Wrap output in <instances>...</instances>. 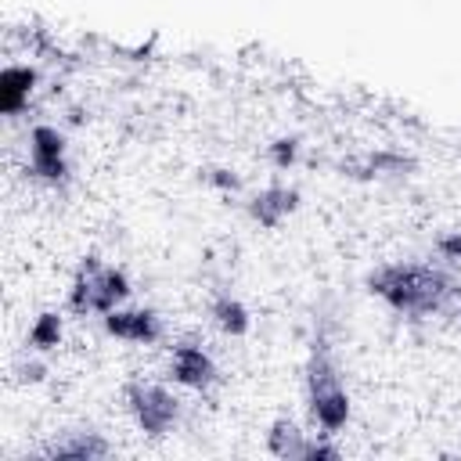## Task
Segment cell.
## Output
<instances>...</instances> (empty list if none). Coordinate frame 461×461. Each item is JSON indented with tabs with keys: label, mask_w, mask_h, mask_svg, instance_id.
<instances>
[{
	"label": "cell",
	"mask_w": 461,
	"mask_h": 461,
	"mask_svg": "<svg viewBox=\"0 0 461 461\" xmlns=\"http://www.w3.org/2000/svg\"><path fill=\"white\" fill-rule=\"evenodd\" d=\"M295 198H299V194H295L292 187H267V191L256 194L252 216H256L263 227H277L281 216H288V212L295 209Z\"/></svg>",
	"instance_id": "obj_9"
},
{
	"label": "cell",
	"mask_w": 461,
	"mask_h": 461,
	"mask_svg": "<svg viewBox=\"0 0 461 461\" xmlns=\"http://www.w3.org/2000/svg\"><path fill=\"white\" fill-rule=\"evenodd\" d=\"M90 267H94V310L108 313L130 295V281L115 267H97V263H90Z\"/></svg>",
	"instance_id": "obj_7"
},
{
	"label": "cell",
	"mask_w": 461,
	"mask_h": 461,
	"mask_svg": "<svg viewBox=\"0 0 461 461\" xmlns=\"http://www.w3.org/2000/svg\"><path fill=\"white\" fill-rule=\"evenodd\" d=\"M104 328L126 342H155L162 335V324L151 310H108Z\"/></svg>",
	"instance_id": "obj_5"
},
{
	"label": "cell",
	"mask_w": 461,
	"mask_h": 461,
	"mask_svg": "<svg viewBox=\"0 0 461 461\" xmlns=\"http://www.w3.org/2000/svg\"><path fill=\"white\" fill-rule=\"evenodd\" d=\"M130 407L140 421L144 432H166L176 421V400L169 389L151 385V382H137L130 385Z\"/></svg>",
	"instance_id": "obj_3"
},
{
	"label": "cell",
	"mask_w": 461,
	"mask_h": 461,
	"mask_svg": "<svg viewBox=\"0 0 461 461\" xmlns=\"http://www.w3.org/2000/svg\"><path fill=\"white\" fill-rule=\"evenodd\" d=\"M371 292L403 313H429L454 292V277L421 263H389L367 277Z\"/></svg>",
	"instance_id": "obj_1"
},
{
	"label": "cell",
	"mask_w": 461,
	"mask_h": 461,
	"mask_svg": "<svg viewBox=\"0 0 461 461\" xmlns=\"http://www.w3.org/2000/svg\"><path fill=\"white\" fill-rule=\"evenodd\" d=\"M295 151H299L295 137H281V140H274V144H270V158H274V162H277L281 169L295 162Z\"/></svg>",
	"instance_id": "obj_14"
},
{
	"label": "cell",
	"mask_w": 461,
	"mask_h": 461,
	"mask_svg": "<svg viewBox=\"0 0 461 461\" xmlns=\"http://www.w3.org/2000/svg\"><path fill=\"white\" fill-rule=\"evenodd\" d=\"M50 457H104L108 454V443L97 436V432H76L72 439H61L47 450Z\"/></svg>",
	"instance_id": "obj_10"
},
{
	"label": "cell",
	"mask_w": 461,
	"mask_h": 461,
	"mask_svg": "<svg viewBox=\"0 0 461 461\" xmlns=\"http://www.w3.org/2000/svg\"><path fill=\"white\" fill-rule=\"evenodd\" d=\"M439 252H443L447 259H461V234H447V238H439Z\"/></svg>",
	"instance_id": "obj_16"
},
{
	"label": "cell",
	"mask_w": 461,
	"mask_h": 461,
	"mask_svg": "<svg viewBox=\"0 0 461 461\" xmlns=\"http://www.w3.org/2000/svg\"><path fill=\"white\" fill-rule=\"evenodd\" d=\"M205 180H212V184H220V187H230V191L238 187V176H234L230 169H209Z\"/></svg>",
	"instance_id": "obj_17"
},
{
	"label": "cell",
	"mask_w": 461,
	"mask_h": 461,
	"mask_svg": "<svg viewBox=\"0 0 461 461\" xmlns=\"http://www.w3.org/2000/svg\"><path fill=\"white\" fill-rule=\"evenodd\" d=\"M303 432L288 421V418H281V421H274L270 425V432H267V447H270V454H277V457H303Z\"/></svg>",
	"instance_id": "obj_11"
},
{
	"label": "cell",
	"mask_w": 461,
	"mask_h": 461,
	"mask_svg": "<svg viewBox=\"0 0 461 461\" xmlns=\"http://www.w3.org/2000/svg\"><path fill=\"white\" fill-rule=\"evenodd\" d=\"M310 411L324 432H339L349 418V396L335 375V364L324 342H317L313 360H310Z\"/></svg>",
	"instance_id": "obj_2"
},
{
	"label": "cell",
	"mask_w": 461,
	"mask_h": 461,
	"mask_svg": "<svg viewBox=\"0 0 461 461\" xmlns=\"http://www.w3.org/2000/svg\"><path fill=\"white\" fill-rule=\"evenodd\" d=\"M29 155H32V173L47 180L65 176V137L54 126H36L29 137Z\"/></svg>",
	"instance_id": "obj_4"
},
{
	"label": "cell",
	"mask_w": 461,
	"mask_h": 461,
	"mask_svg": "<svg viewBox=\"0 0 461 461\" xmlns=\"http://www.w3.org/2000/svg\"><path fill=\"white\" fill-rule=\"evenodd\" d=\"M212 317H216V324H220L223 331H230V335L249 331V310H245L238 299H230V295H220V299H216Z\"/></svg>",
	"instance_id": "obj_12"
},
{
	"label": "cell",
	"mask_w": 461,
	"mask_h": 461,
	"mask_svg": "<svg viewBox=\"0 0 461 461\" xmlns=\"http://www.w3.org/2000/svg\"><path fill=\"white\" fill-rule=\"evenodd\" d=\"M36 83V72L32 68H22V65H7L0 72V108L7 115H14L25 101H29V90Z\"/></svg>",
	"instance_id": "obj_8"
},
{
	"label": "cell",
	"mask_w": 461,
	"mask_h": 461,
	"mask_svg": "<svg viewBox=\"0 0 461 461\" xmlns=\"http://www.w3.org/2000/svg\"><path fill=\"white\" fill-rule=\"evenodd\" d=\"M58 339H61V317L50 313V310L40 313L36 324H32V331H29V342L36 349H50V346H58Z\"/></svg>",
	"instance_id": "obj_13"
},
{
	"label": "cell",
	"mask_w": 461,
	"mask_h": 461,
	"mask_svg": "<svg viewBox=\"0 0 461 461\" xmlns=\"http://www.w3.org/2000/svg\"><path fill=\"white\" fill-rule=\"evenodd\" d=\"M339 450L335 447H328V443H321V439H313V443H303V457H335Z\"/></svg>",
	"instance_id": "obj_15"
},
{
	"label": "cell",
	"mask_w": 461,
	"mask_h": 461,
	"mask_svg": "<svg viewBox=\"0 0 461 461\" xmlns=\"http://www.w3.org/2000/svg\"><path fill=\"white\" fill-rule=\"evenodd\" d=\"M173 378L180 385H191V389H205L212 378H216V367L209 360V353L202 346H176L173 349Z\"/></svg>",
	"instance_id": "obj_6"
}]
</instances>
